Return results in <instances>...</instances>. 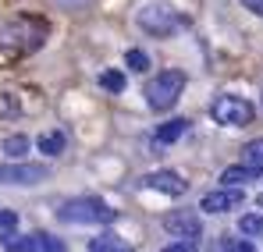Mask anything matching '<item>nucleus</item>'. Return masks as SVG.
<instances>
[{
  "label": "nucleus",
  "instance_id": "obj_22",
  "mask_svg": "<svg viewBox=\"0 0 263 252\" xmlns=\"http://www.w3.org/2000/svg\"><path fill=\"white\" fill-rule=\"evenodd\" d=\"M40 252H68V249H64L61 238H53V235H40Z\"/></svg>",
  "mask_w": 263,
  "mask_h": 252
},
{
  "label": "nucleus",
  "instance_id": "obj_4",
  "mask_svg": "<svg viewBox=\"0 0 263 252\" xmlns=\"http://www.w3.org/2000/svg\"><path fill=\"white\" fill-rule=\"evenodd\" d=\"M57 217L68 220V224H110L114 220V206H107L96 196H79V199H68L57 210Z\"/></svg>",
  "mask_w": 263,
  "mask_h": 252
},
{
  "label": "nucleus",
  "instance_id": "obj_13",
  "mask_svg": "<svg viewBox=\"0 0 263 252\" xmlns=\"http://www.w3.org/2000/svg\"><path fill=\"white\" fill-rule=\"evenodd\" d=\"M89 252H132V245L125 238H118V235H96Z\"/></svg>",
  "mask_w": 263,
  "mask_h": 252
},
{
  "label": "nucleus",
  "instance_id": "obj_1",
  "mask_svg": "<svg viewBox=\"0 0 263 252\" xmlns=\"http://www.w3.org/2000/svg\"><path fill=\"white\" fill-rule=\"evenodd\" d=\"M46 32H50V25H46L43 18H36V14H32V18H29V14L11 18V22L0 25V53H7V57L36 53L46 43Z\"/></svg>",
  "mask_w": 263,
  "mask_h": 252
},
{
  "label": "nucleus",
  "instance_id": "obj_15",
  "mask_svg": "<svg viewBox=\"0 0 263 252\" xmlns=\"http://www.w3.org/2000/svg\"><path fill=\"white\" fill-rule=\"evenodd\" d=\"M7 252H40V235H7Z\"/></svg>",
  "mask_w": 263,
  "mask_h": 252
},
{
  "label": "nucleus",
  "instance_id": "obj_8",
  "mask_svg": "<svg viewBox=\"0 0 263 252\" xmlns=\"http://www.w3.org/2000/svg\"><path fill=\"white\" fill-rule=\"evenodd\" d=\"M235 206H242L238 185H224L217 192H206L203 196V213H228V210H235Z\"/></svg>",
  "mask_w": 263,
  "mask_h": 252
},
{
  "label": "nucleus",
  "instance_id": "obj_23",
  "mask_svg": "<svg viewBox=\"0 0 263 252\" xmlns=\"http://www.w3.org/2000/svg\"><path fill=\"white\" fill-rule=\"evenodd\" d=\"M164 252H196V242H185V238H175V242H171V245H167Z\"/></svg>",
  "mask_w": 263,
  "mask_h": 252
},
{
  "label": "nucleus",
  "instance_id": "obj_5",
  "mask_svg": "<svg viewBox=\"0 0 263 252\" xmlns=\"http://www.w3.org/2000/svg\"><path fill=\"white\" fill-rule=\"evenodd\" d=\"M253 114H256L253 103L242 100V96H231V92H224V96H217V100L210 103V118L224 128H246L253 121Z\"/></svg>",
  "mask_w": 263,
  "mask_h": 252
},
{
  "label": "nucleus",
  "instance_id": "obj_19",
  "mask_svg": "<svg viewBox=\"0 0 263 252\" xmlns=\"http://www.w3.org/2000/svg\"><path fill=\"white\" fill-rule=\"evenodd\" d=\"M242 157H246V164H253V167H263V139H253V142L242 149Z\"/></svg>",
  "mask_w": 263,
  "mask_h": 252
},
{
  "label": "nucleus",
  "instance_id": "obj_21",
  "mask_svg": "<svg viewBox=\"0 0 263 252\" xmlns=\"http://www.w3.org/2000/svg\"><path fill=\"white\" fill-rule=\"evenodd\" d=\"M14 231H18V217L11 210H0V235L7 238V235H14Z\"/></svg>",
  "mask_w": 263,
  "mask_h": 252
},
{
  "label": "nucleus",
  "instance_id": "obj_25",
  "mask_svg": "<svg viewBox=\"0 0 263 252\" xmlns=\"http://www.w3.org/2000/svg\"><path fill=\"white\" fill-rule=\"evenodd\" d=\"M260 203H263V199H260Z\"/></svg>",
  "mask_w": 263,
  "mask_h": 252
},
{
  "label": "nucleus",
  "instance_id": "obj_20",
  "mask_svg": "<svg viewBox=\"0 0 263 252\" xmlns=\"http://www.w3.org/2000/svg\"><path fill=\"white\" fill-rule=\"evenodd\" d=\"M220 252H256V249H253V242H246V238H224V242H220Z\"/></svg>",
  "mask_w": 263,
  "mask_h": 252
},
{
  "label": "nucleus",
  "instance_id": "obj_12",
  "mask_svg": "<svg viewBox=\"0 0 263 252\" xmlns=\"http://www.w3.org/2000/svg\"><path fill=\"white\" fill-rule=\"evenodd\" d=\"M263 174V167H253V164H238V167H228L220 174V185H246V181H256Z\"/></svg>",
  "mask_w": 263,
  "mask_h": 252
},
{
  "label": "nucleus",
  "instance_id": "obj_3",
  "mask_svg": "<svg viewBox=\"0 0 263 252\" xmlns=\"http://www.w3.org/2000/svg\"><path fill=\"white\" fill-rule=\"evenodd\" d=\"M181 89H185V75L181 71H160V75H153L149 82H146V103H149V110H171L178 100H181Z\"/></svg>",
  "mask_w": 263,
  "mask_h": 252
},
{
  "label": "nucleus",
  "instance_id": "obj_18",
  "mask_svg": "<svg viewBox=\"0 0 263 252\" xmlns=\"http://www.w3.org/2000/svg\"><path fill=\"white\" fill-rule=\"evenodd\" d=\"M125 64H128V71H139V75H142V71H149V53L132 46L128 53H125Z\"/></svg>",
  "mask_w": 263,
  "mask_h": 252
},
{
  "label": "nucleus",
  "instance_id": "obj_10",
  "mask_svg": "<svg viewBox=\"0 0 263 252\" xmlns=\"http://www.w3.org/2000/svg\"><path fill=\"white\" fill-rule=\"evenodd\" d=\"M189 131V121L185 118H171V121H164V125L157 128L153 135H149V142H153V149L160 153V149H167V146H175L178 139Z\"/></svg>",
  "mask_w": 263,
  "mask_h": 252
},
{
  "label": "nucleus",
  "instance_id": "obj_6",
  "mask_svg": "<svg viewBox=\"0 0 263 252\" xmlns=\"http://www.w3.org/2000/svg\"><path fill=\"white\" fill-rule=\"evenodd\" d=\"M50 178V167L46 164H0V185H40Z\"/></svg>",
  "mask_w": 263,
  "mask_h": 252
},
{
  "label": "nucleus",
  "instance_id": "obj_16",
  "mask_svg": "<svg viewBox=\"0 0 263 252\" xmlns=\"http://www.w3.org/2000/svg\"><path fill=\"white\" fill-rule=\"evenodd\" d=\"M4 153H7V160H25L29 157V135H11L4 142Z\"/></svg>",
  "mask_w": 263,
  "mask_h": 252
},
{
  "label": "nucleus",
  "instance_id": "obj_11",
  "mask_svg": "<svg viewBox=\"0 0 263 252\" xmlns=\"http://www.w3.org/2000/svg\"><path fill=\"white\" fill-rule=\"evenodd\" d=\"M64 146H68V135H64V131H57V128H50V131H43V135L36 139V149L46 153V157H61V153H64Z\"/></svg>",
  "mask_w": 263,
  "mask_h": 252
},
{
  "label": "nucleus",
  "instance_id": "obj_7",
  "mask_svg": "<svg viewBox=\"0 0 263 252\" xmlns=\"http://www.w3.org/2000/svg\"><path fill=\"white\" fill-rule=\"evenodd\" d=\"M164 231H167V235H175V238H185V242H199L203 224H199V217H196V213L178 210V213H171V217L164 220Z\"/></svg>",
  "mask_w": 263,
  "mask_h": 252
},
{
  "label": "nucleus",
  "instance_id": "obj_9",
  "mask_svg": "<svg viewBox=\"0 0 263 252\" xmlns=\"http://www.w3.org/2000/svg\"><path fill=\"white\" fill-rule=\"evenodd\" d=\"M146 185L153 188V192H160V196H185L189 192V181L175 174V170H153L149 178H146Z\"/></svg>",
  "mask_w": 263,
  "mask_h": 252
},
{
  "label": "nucleus",
  "instance_id": "obj_2",
  "mask_svg": "<svg viewBox=\"0 0 263 252\" xmlns=\"http://www.w3.org/2000/svg\"><path fill=\"white\" fill-rule=\"evenodd\" d=\"M135 22H139V29H142L146 36H153V40H167V36H175V32L185 29L181 11H178L175 4H164V0L142 4L139 14H135Z\"/></svg>",
  "mask_w": 263,
  "mask_h": 252
},
{
  "label": "nucleus",
  "instance_id": "obj_24",
  "mask_svg": "<svg viewBox=\"0 0 263 252\" xmlns=\"http://www.w3.org/2000/svg\"><path fill=\"white\" fill-rule=\"evenodd\" d=\"M242 7H246V11H253V14H260V18H263V0H242Z\"/></svg>",
  "mask_w": 263,
  "mask_h": 252
},
{
  "label": "nucleus",
  "instance_id": "obj_14",
  "mask_svg": "<svg viewBox=\"0 0 263 252\" xmlns=\"http://www.w3.org/2000/svg\"><path fill=\"white\" fill-rule=\"evenodd\" d=\"M100 89L103 92H125L128 89V79H125V71H114V68H107V71H100Z\"/></svg>",
  "mask_w": 263,
  "mask_h": 252
},
{
  "label": "nucleus",
  "instance_id": "obj_17",
  "mask_svg": "<svg viewBox=\"0 0 263 252\" xmlns=\"http://www.w3.org/2000/svg\"><path fill=\"white\" fill-rule=\"evenodd\" d=\"M238 231L249 235V238H263V213H246L238 220Z\"/></svg>",
  "mask_w": 263,
  "mask_h": 252
}]
</instances>
